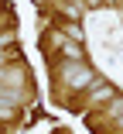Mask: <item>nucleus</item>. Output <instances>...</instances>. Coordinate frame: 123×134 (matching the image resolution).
Returning <instances> with one entry per match:
<instances>
[{"label": "nucleus", "mask_w": 123, "mask_h": 134, "mask_svg": "<svg viewBox=\"0 0 123 134\" xmlns=\"http://www.w3.org/2000/svg\"><path fill=\"white\" fill-rule=\"evenodd\" d=\"M14 114H17V103L0 96V120H14Z\"/></svg>", "instance_id": "nucleus-3"}, {"label": "nucleus", "mask_w": 123, "mask_h": 134, "mask_svg": "<svg viewBox=\"0 0 123 134\" xmlns=\"http://www.w3.org/2000/svg\"><path fill=\"white\" fill-rule=\"evenodd\" d=\"M62 79H65V86L68 90H86V86H92V69H86L82 62H68V65H62Z\"/></svg>", "instance_id": "nucleus-1"}, {"label": "nucleus", "mask_w": 123, "mask_h": 134, "mask_svg": "<svg viewBox=\"0 0 123 134\" xmlns=\"http://www.w3.org/2000/svg\"><path fill=\"white\" fill-rule=\"evenodd\" d=\"M0 90H14V93H28V76L21 65H4L0 69Z\"/></svg>", "instance_id": "nucleus-2"}]
</instances>
